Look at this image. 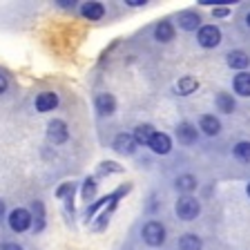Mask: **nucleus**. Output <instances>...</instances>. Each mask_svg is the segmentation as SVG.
<instances>
[{
    "label": "nucleus",
    "instance_id": "39448f33",
    "mask_svg": "<svg viewBox=\"0 0 250 250\" xmlns=\"http://www.w3.org/2000/svg\"><path fill=\"white\" fill-rule=\"evenodd\" d=\"M67 125L62 123V121H52L49 123V127H47V139L52 141L54 146H58V143H65L67 141Z\"/></svg>",
    "mask_w": 250,
    "mask_h": 250
},
{
    "label": "nucleus",
    "instance_id": "a211bd4d",
    "mask_svg": "<svg viewBox=\"0 0 250 250\" xmlns=\"http://www.w3.org/2000/svg\"><path fill=\"white\" fill-rule=\"evenodd\" d=\"M197 87H199V83H197V78H192V76H183L177 83V92L183 94V96H186V94H192Z\"/></svg>",
    "mask_w": 250,
    "mask_h": 250
},
{
    "label": "nucleus",
    "instance_id": "0eeeda50",
    "mask_svg": "<svg viewBox=\"0 0 250 250\" xmlns=\"http://www.w3.org/2000/svg\"><path fill=\"white\" fill-rule=\"evenodd\" d=\"M56 105H58V96H56V94H52V92L38 94V99H36V109H38V112H52Z\"/></svg>",
    "mask_w": 250,
    "mask_h": 250
},
{
    "label": "nucleus",
    "instance_id": "9b49d317",
    "mask_svg": "<svg viewBox=\"0 0 250 250\" xmlns=\"http://www.w3.org/2000/svg\"><path fill=\"white\" fill-rule=\"evenodd\" d=\"M154 38H156L159 42H167V41H172V38H174V27H172L167 21L159 22V25H156V29H154Z\"/></svg>",
    "mask_w": 250,
    "mask_h": 250
},
{
    "label": "nucleus",
    "instance_id": "9d476101",
    "mask_svg": "<svg viewBox=\"0 0 250 250\" xmlns=\"http://www.w3.org/2000/svg\"><path fill=\"white\" fill-rule=\"evenodd\" d=\"M96 109H99L101 114H112L116 109V101L112 94H99L96 96Z\"/></svg>",
    "mask_w": 250,
    "mask_h": 250
},
{
    "label": "nucleus",
    "instance_id": "f8f14e48",
    "mask_svg": "<svg viewBox=\"0 0 250 250\" xmlns=\"http://www.w3.org/2000/svg\"><path fill=\"white\" fill-rule=\"evenodd\" d=\"M152 136H154V127H152V125H147V123L139 125V127H136V130H134V141H136V143H143V146H150Z\"/></svg>",
    "mask_w": 250,
    "mask_h": 250
},
{
    "label": "nucleus",
    "instance_id": "f03ea898",
    "mask_svg": "<svg viewBox=\"0 0 250 250\" xmlns=\"http://www.w3.org/2000/svg\"><path fill=\"white\" fill-rule=\"evenodd\" d=\"M143 239L147 246H161L166 241V228L159 221H150L143 226Z\"/></svg>",
    "mask_w": 250,
    "mask_h": 250
},
{
    "label": "nucleus",
    "instance_id": "6ab92c4d",
    "mask_svg": "<svg viewBox=\"0 0 250 250\" xmlns=\"http://www.w3.org/2000/svg\"><path fill=\"white\" fill-rule=\"evenodd\" d=\"M179 248L181 250H201V239H199L197 234H186V237H181V241H179Z\"/></svg>",
    "mask_w": 250,
    "mask_h": 250
},
{
    "label": "nucleus",
    "instance_id": "bb28decb",
    "mask_svg": "<svg viewBox=\"0 0 250 250\" xmlns=\"http://www.w3.org/2000/svg\"><path fill=\"white\" fill-rule=\"evenodd\" d=\"M228 14V9H214V16H226Z\"/></svg>",
    "mask_w": 250,
    "mask_h": 250
},
{
    "label": "nucleus",
    "instance_id": "4be33fe9",
    "mask_svg": "<svg viewBox=\"0 0 250 250\" xmlns=\"http://www.w3.org/2000/svg\"><path fill=\"white\" fill-rule=\"evenodd\" d=\"M234 156H237L239 161L250 163V143H246V141L237 143V146H234Z\"/></svg>",
    "mask_w": 250,
    "mask_h": 250
},
{
    "label": "nucleus",
    "instance_id": "1a4fd4ad",
    "mask_svg": "<svg viewBox=\"0 0 250 250\" xmlns=\"http://www.w3.org/2000/svg\"><path fill=\"white\" fill-rule=\"evenodd\" d=\"M199 25H201L199 14H194V11H183V14H179V27H181V29L192 31V29H197Z\"/></svg>",
    "mask_w": 250,
    "mask_h": 250
},
{
    "label": "nucleus",
    "instance_id": "aec40b11",
    "mask_svg": "<svg viewBox=\"0 0 250 250\" xmlns=\"http://www.w3.org/2000/svg\"><path fill=\"white\" fill-rule=\"evenodd\" d=\"M177 188L181 192H192L194 188H197V179L190 177V174H183V177L177 179Z\"/></svg>",
    "mask_w": 250,
    "mask_h": 250
},
{
    "label": "nucleus",
    "instance_id": "4468645a",
    "mask_svg": "<svg viewBox=\"0 0 250 250\" xmlns=\"http://www.w3.org/2000/svg\"><path fill=\"white\" fill-rule=\"evenodd\" d=\"M201 130L206 132V134H210V136H214V134H219V130H221V123H219V119H214V116H210V114H206V116H201Z\"/></svg>",
    "mask_w": 250,
    "mask_h": 250
},
{
    "label": "nucleus",
    "instance_id": "423d86ee",
    "mask_svg": "<svg viewBox=\"0 0 250 250\" xmlns=\"http://www.w3.org/2000/svg\"><path fill=\"white\" fill-rule=\"evenodd\" d=\"M150 147L156 154H167V152L172 150V141H170V136L163 134V132H154V136H152V141H150Z\"/></svg>",
    "mask_w": 250,
    "mask_h": 250
},
{
    "label": "nucleus",
    "instance_id": "b1692460",
    "mask_svg": "<svg viewBox=\"0 0 250 250\" xmlns=\"http://www.w3.org/2000/svg\"><path fill=\"white\" fill-rule=\"evenodd\" d=\"M5 89H7V78L2 76V74H0V94L5 92Z\"/></svg>",
    "mask_w": 250,
    "mask_h": 250
},
{
    "label": "nucleus",
    "instance_id": "5701e85b",
    "mask_svg": "<svg viewBox=\"0 0 250 250\" xmlns=\"http://www.w3.org/2000/svg\"><path fill=\"white\" fill-rule=\"evenodd\" d=\"M94 190H96V183L92 181V179H89V181H85V188H83V197L85 199H89L94 194Z\"/></svg>",
    "mask_w": 250,
    "mask_h": 250
},
{
    "label": "nucleus",
    "instance_id": "f3484780",
    "mask_svg": "<svg viewBox=\"0 0 250 250\" xmlns=\"http://www.w3.org/2000/svg\"><path fill=\"white\" fill-rule=\"evenodd\" d=\"M234 92L241 96H250V74H239L234 78Z\"/></svg>",
    "mask_w": 250,
    "mask_h": 250
},
{
    "label": "nucleus",
    "instance_id": "f257e3e1",
    "mask_svg": "<svg viewBox=\"0 0 250 250\" xmlns=\"http://www.w3.org/2000/svg\"><path fill=\"white\" fill-rule=\"evenodd\" d=\"M199 212H201V206H199L197 199L183 197V199L177 201V214L183 219V221H192V219H197Z\"/></svg>",
    "mask_w": 250,
    "mask_h": 250
},
{
    "label": "nucleus",
    "instance_id": "c756f323",
    "mask_svg": "<svg viewBox=\"0 0 250 250\" xmlns=\"http://www.w3.org/2000/svg\"><path fill=\"white\" fill-rule=\"evenodd\" d=\"M246 190H248V197H250V183H248V188H246Z\"/></svg>",
    "mask_w": 250,
    "mask_h": 250
},
{
    "label": "nucleus",
    "instance_id": "c85d7f7f",
    "mask_svg": "<svg viewBox=\"0 0 250 250\" xmlns=\"http://www.w3.org/2000/svg\"><path fill=\"white\" fill-rule=\"evenodd\" d=\"M246 22H248V27H250V14H248V16H246Z\"/></svg>",
    "mask_w": 250,
    "mask_h": 250
},
{
    "label": "nucleus",
    "instance_id": "2eb2a0df",
    "mask_svg": "<svg viewBox=\"0 0 250 250\" xmlns=\"http://www.w3.org/2000/svg\"><path fill=\"white\" fill-rule=\"evenodd\" d=\"M105 9L101 2H85L83 5V16L85 18H89V21H99V18H103Z\"/></svg>",
    "mask_w": 250,
    "mask_h": 250
},
{
    "label": "nucleus",
    "instance_id": "dca6fc26",
    "mask_svg": "<svg viewBox=\"0 0 250 250\" xmlns=\"http://www.w3.org/2000/svg\"><path fill=\"white\" fill-rule=\"evenodd\" d=\"M248 62H250V58L246 56L244 52H230L228 54V65L234 67V69H246L248 67Z\"/></svg>",
    "mask_w": 250,
    "mask_h": 250
},
{
    "label": "nucleus",
    "instance_id": "20e7f679",
    "mask_svg": "<svg viewBox=\"0 0 250 250\" xmlns=\"http://www.w3.org/2000/svg\"><path fill=\"white\" fill-rule=\"evenodd\" d=\"M9 226H11V230H16V232H22V230H27L31 226V214L27 212L25 208L14 210V212L9 214Z\"/></svg>",
    "mask_w": 250,
    "mask_h": 250
},
{
    "label": "nucleus",
    "instance_id": "a878e982",
    "mask_svg": "<svg viewBox=\"0 0 250 250\" xmlns=\"http://www.w3.org/2000/svg\"><path fill=\"white\" fill-rule=\"evenodd\" d=\"M127 5H132V7H139V5H146V2H141V0H130Z\"/></svg>",
    "mask_w": 250,
    "mask_h": 250
},
{
    "label": "nucleus",
    "instance_id": "7ed1b4c3",
    "mask_svg": "<svg viewBox=\"0 0 250 250\" xmlns=\"http://www.w3.org/2000/svg\"><path fill=\"white\" fill-rule=\"evenodd\" d=\"M221 42V31L214 25H206L199 29V45L201 47H217Z\"/></svg>",
    "mask_w": 250,
    "mask_h": 250
},
{
    "label": "nucleus",
    "instance_id": "6e6552de",
    "mask_svg": "<svg viewBox=\"0 0 250 250\" xmlns=\"http://www.w3.org/2000/svg\"><path fill=\"white\" fill-rule=\"evenodd\" d=\"M134 147H136V141H134V136H130V134H119L114 139V150L121 152V154H132Z\"/></svg>",
    "mask_w": 250,
    "mask_h": 250
},
{
    "label": "nucleus",
    "instance_id": "cd10ccee",
    "mask_svg": "<svg viewBox=\"0 0 250 250\" xmlns=\"http://www.w3.org/2000/svg\"><path fill=\"white\" fill-rule=\"evenodd\" d=\"M2 210H5V206H2V201H0V214H2Z\"/></svg>",
    "mask_w": 250,
    "mask_h": 250
},
{
    "label": "nucleus",
    "instance_id": "412c9836",
    "mask_svg": "<svg viewBox=\"0 0 250 250\" xmlns=\"http://www.w3.org/2000/svg\"><path fill=\"white\" fill-rule=\"evenodd\" d=\"M217 107L221 109V112H226V114H230V112L234 109L232 96H228V94H219V96H217Z\"/></svg>",
    "mask_w": 250,
    "mask_h": 250
},
{
    "label": "nucleus",
    "instance_id": "393cba45",
    "mask_svg": "<svg viewBox=\"0 0 250 250\" xmlns=\"http://www.w3.org/2000/svg\"><path fill=\"white\" fill-rule=\"evenodd\" d=\"M0 250H22V248H21V246H16V244H5Z\"/></svg>",
    "mask_w": 250,
    "mask_h": 250
},
{
    "label": "nucleus",
    "instance_id": "ddd939ff",
    "mask_svg": "<svg viewBox=\"0 0 250 250\" xmlns=\"http://www.w3.org/2000/svg\"><path fill=\"white\" fill-rule=\"evenodd\" d=\"M177 136L181 143H194L197 141V127H192L190 123H181L177 127Z\"/></svg>",
    "mask_w": 250,
    "mask_h": 250
}]
</instances>
